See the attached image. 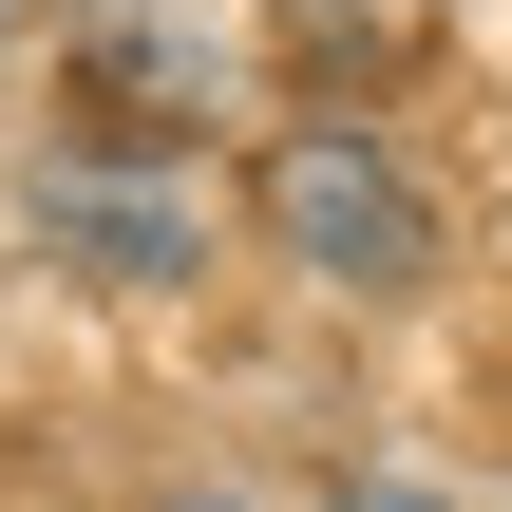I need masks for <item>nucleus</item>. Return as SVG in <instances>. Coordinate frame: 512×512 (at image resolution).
Segmentation results:
<instances>
[{
	"mask_svg": "<svg viewBox=\"0 0 512 512\" xmlns=\"http://www.w3.org/2000/svg\"><path fill=\"white\" fill-rule=\"evenodd\" d=\"M38 228L76 266H114V285H190L209 266V171H171V152H57L38 171Z\"/></svg>",
	"mask_w": 512,
	"mask_h": 512,
	"instance_id": "2",
	"label": "nucleus"
},
{
	"mask_svg": "<svg viewBox=\"0 0 512 512\" xmlns=\"http://www.w3.org/2000/svg\"><path fill=\"white\" fill-rule=\"evenodd\" d=\"M266 228H285L304 285H418V266H437V209L399 190V152H380L361 114H285V133H266Z\"/></svg>",
	"mask_w": 512,
	"mask_h": 512,
	"instance_id": "1",
	"label": "nucleus"
},
{
	"mask_svg": "<svg viewBox=\"0 0 512 512\" xmlns=\"http://www.w3.org/2000/svg\"><path fill=\"white\" fill-rule=\"evenodd\" d=\"M171 512H228V494H171Z\"/></svg>",
	"mask_w": 512,
	"mask_h": 512,
	"instance_id": "3",
	"label": "nucleus"
}]
</instances>
